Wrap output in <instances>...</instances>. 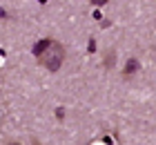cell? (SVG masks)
<instances>
[{
  "mask_svg": "<svg viewBox=\"0 0 156 145\" xmlns=\"http://www.w3.org/2000/svg\"><path fill=\"white\" fill-rule=\"evenodd\" d=\"M34 54L38 56L42 67H47L49 71H58L62 60H65V47L58 40H40L34 47Z\"/></svg>",
  "mask_w": 156,
  "mask_h": 145,
  "instance_id": "6da1fadb",
  "label": "cell"
},
{
  "mask_svg": "<svg viewBox=\"0 0 156 145\" xmlns=\"http://www.w3.org/2000/svg\"><path fill=\"white\" fill-rule=\"evenodd\" d=\"M134 71H138V63L134 60V58H129V60H127V65H125V76L129 78Z\"/></svg>",
  "mask_w": 156,
  "mask_h": 145,
  "instance_id": "7a4b0ae2",
  "label": "cell"
},
{
  "mask_svg": "<svg viewBox=\"0 0 156 145\" xmlns=\"http://www.w3.org/2000/svg\"><path fill=\"white\" fill-rule=\"evenodd\" d=\"M91 2H94L96 7H103V5H107V2H109V0H91Z\"/></svg>",
  "mask_w": 156,
  "mask_h": 145,
  "instance_id": "3957f363",
  "label": "cell"
},
{
  "mask_svg": "<svg viewBox=\"0 0 156 145\" xmlns=\"http://www.w3.org/2000/svg\"><path fill=\"white\" fill-rule=\"evenodd\" d=\"M7 18H9V16H7V11L0 9V20H7Z\"/></svg>",
  "mask_w": 156,
  "mask_h": 145,
  "instance_id": "277c9868",
  "label": "cell"
},
{
  "mask_svg": "<svg viewBox=\"0 0 156 145\" xmlns=\"http://www.w3.org/2000/svg\"><path fill=\"white\" fill-rule=\"evenodd\" d=\"M34 145H40V143H38V141H34Z\"/></svg>",
  "mask_w": 156,
  "mask_h": 145,
  "instance_id": "5b68a950",
  "label": "cell"
},
{
  "mask_svg": "<svg viewBox=\"0 0 156 145\" xmlns=\"http://www.w3.org/2000/svg\"><path fill=\"white\" fill-rule=\"evenodd\" d=\"M9 145H20V143H9Z\"/></svg>",
  "mask_w": 156,
  "mask_h": 145,
  "instance_id": "8992f818",
  "label": "cell"
}]
</instances>
